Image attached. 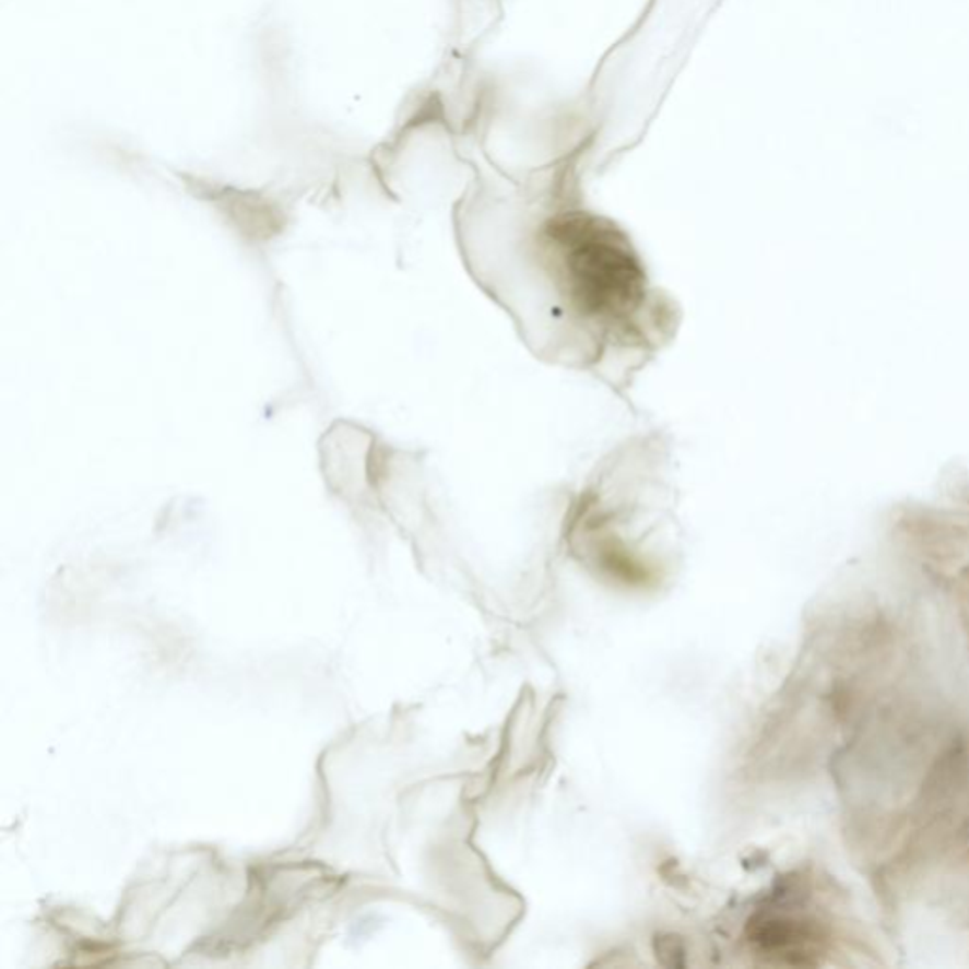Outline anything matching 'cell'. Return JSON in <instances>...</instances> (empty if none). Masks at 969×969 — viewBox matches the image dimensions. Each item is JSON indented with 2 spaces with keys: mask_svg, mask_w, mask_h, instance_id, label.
Returning a JSON list of instances; mask_svg holds the SVG:
<instances>
[{
  "mask_svg": "<svg viewBox=\"0 0 969 969\" xmlns=\"http://www.w3.org/2000/svg\"><path fill=\"white\" fill-rule=\"evenodd\" d=\"M459 239L475 283L539 358L625 390L676 335L678 304L614 220L553 205L508 227L464 220Z\"/></svg>",
  "mask_w": 969,
  "mask_h": 969,
  "instance_id": "obj_1",
  "label": "cell"
},
{
  "mask_svg": "<svg viewBox=\"0 0 969 969\" xmlns=\"http://www.w3.org/2000/svg\"><path fill=\"white\" fill-rule=\"evenodd\" d=\"M746 935L761 955L792 966H813L814 945L826 940L828 930L818 920L765 911L748 920Z\"/></svg>",
  "mask_w": 969,
  "mask_h": 969,
  "instance_id": "obj_2",
  "label": "cell"
}]
</instances>
